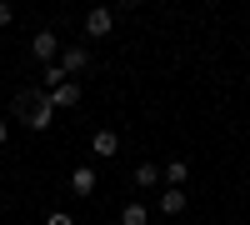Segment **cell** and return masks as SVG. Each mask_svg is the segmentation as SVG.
Instances as JSON below:
<instances>
[{
	"label": "cell",
	"instance_id": "obj_3",
	"mask_svg": "<svg viewBox=\"0 0 250 225\" xmlns=\"http://www.w3.org/2000/svg\"><path fill=\"white\" fill-rule=\"evenodd\" d=\"M30 55L50 65V55H60V40H55V30H35V40H30Z\"/></svg>",
	"mask_w": 250,
	"mask_h": 225
},
{
	"label": "cell",
	"instance_id": "obj_10",
	"mask_svg": "<svg viewBox=\"0 0 250 225\" xmlns=\"http://www.w3.org/2000/svg\"><path fill=\"white\" fill-rule=\"evenodd\" d=\"M135 185H140V190L160 185V165H150V160H145V165H135Z\"/></svg>",
	"mask_w": 250,
	"mask_h": 225
},
{
	"label": "cell",
	"instance_id": "obj_5",
	"mask_svg": "<svg viewBox=\"0 0 250 225\" xmlns=\"http://www.w3.org/2000/svg\"><path fill=\"white\" fill-rule=\"evenodd\" d=\"M85 65H90V50H85V45H70V50H60V70H65V75H80Z\"/></svg>",
	"mask_w": 250,
	"mask_h": 225
},
{
	"label": "cell",
	"instance_id": "obj_14",
	"mask_svg": "<svg viewBox=\"0 0 250 225\" xmlns=\"http://www.w3.org/2000/svg\"><path fill=\"white\" fill-rule=\"evenodd\" d=\"M10 20H15V10L5 5V0H0V25H10Z\"/></svg>",
	"mask_w": 250,
	"mask_h": 225
},
{
	"label": "cell",
	"instance_id": "obj_2",
	"mask_svg": "<svg viewBox=\"0 0 250 225\" xmlns=\"http://www.w3.org/2000/svg\"><path fill=\"white\" fill-rule=\"evenodd\" d=\"M45 95H50L55 110H70V105H80V80H65V85H55V90H45Z\"/></svg>",
	"mask_w": 250,
	"mask_h": 225
},
{
	"label": "cell",
	"instance_id": "obj_11",
	"mask_svg": "<svg viewBox=\"0 0 250 225\" xmlns=\"http://www.w3.org/2000/svg\"><path fill=\"white\" fill-rule=\"evenodd\" d=\"M145 220H150V210H145L140 200H130V205L120 210V225H145Z\"/></svg>",
	"mask_w": 250,
	"mask_h": 225
},
{
	"label": "cell",
	"instance_id": "obj_12",
	"mask_svg": "<svg viewBox=\"0 0 250 225\" xmlns=\"http://www.w3.org/2000/svg\"><path fill=\"white\" fill-rule=\"evenodd\" d=\"M65 80H70V75L60 70V65H45V90H55V85H65Z\"/></svg>",
	"mask_w": 250,
	"mask_h": 225
},
{
	"label": "cell",
	"instance_id": "obj_13",
	"mask_svg": "<svg viewBox=\"0 0 250 225\" xmlns=\"http://www.w3.org/2000/svg\"><path fill=\"white\" fill-rule=\"evenodd\" d=\"M45 225H75V220H70L65 210H50V215H45Z\"/></svg>",
	"mask_w": 250,
	"mask_h": 225
},
{
	"label": "cell",
	"instance_id": "obj_6",
	"mask_svg": "<svg viewBox=\"0 0 250 225\" xmlns=\"http://www.w3.org/2000/svg\"><path fill=\"white\" fill-rule=\"evenodd\" d=\"M155 205H160V215H180L190 200H185V190H170V185H165V195L155 200Z\"/></svg>",
	"mask_w": 250,
	"mask_h": 225
},
{
	"label": "cell",
	"instance_id": "obj_9",
	"mask_svg": "<svg viewBox=\"0 0 250 225\" xmlns=\"http://www.w3.org/2000/svg\"><path fill=\"white\" fill-rule=\"evenodd\" d=\"M70 190H75V195H90V190H95V170H90V165H80V170L70 175Z\"/></svg>",
	"mask_w": 250,
	"mask_h": 225
},
{
	"label": "cell",
	"instance_id": "obj_8",
	"mask_svg": "<svg viewBox=\"0 0 250 225\" xmlns=\"http://www.w3.org/2000/svg\"><path fill=\"white\" fill-rule=\"evenodd\" d=\"M90 150H95L100 160H105V155H115V150H120V135H115V130H95V140H90Z\"/></svg>",
	"mask_w": 250,
	"mask_h": 225
},
{
	"label": "cell",
	"instance_id": "obj_7",
	"mask_svg": "<svg viewBox=\"0 0 250 225\" xmlns=\"http://www.w3.org/2000/svg\"><path fill=\"white\" fill-rule=\"evenodd\" d=\"M185 175H190V165H185V160H170V165H160V180H165L170 190H180V185H185Z\"/></svg>",
	"mask_w": 250,
	"mask_h": 225
},
{
	"label": "cell",
	"instance_id": "obj_1",
	"mask_svg": "<svg viewBox=\"0 0 250 225\" xmlns=\"http://www.w3.org/2000/svg\"><path fill=\"white\" fill-rule=\"evenodd\" d=\"M15 120H25L30 130H50L55 105H50L45 85H30V90H20V95H15Z\"/></svg>",
	"mask_w": 250,
	"mask_h": 225
},
{
	"label": "cell",
	"instance_id": "obj_15",
	"mask_svg": "<svg viewBox=\"0 0 250 225\" xmlns=\"http://www.w3.org/2000/svg\"><path fill=\"white\" fill-rule=\"evenodd\" d=\"M5 140H10V125H5V120H0V145H5Z\"/></svg>",
	"mask_w": 250,
	"mask_h": 225
},
{
	"label": "cell",
	"instance_id": "obj_4",
	"mask_svg": "<svg viewBox=\"0 0 250 225\" xmlns=\"http://www.w3.org/2000/svg\"><path fill=\"white\" fill-rule=\"evenodd\" d=\"M110 30H115V10H90V15H85V35H90V40L110 35Z\"/></svg>",
	"mask_w": 250,
	"mask_h": 225
}]
</instances>
